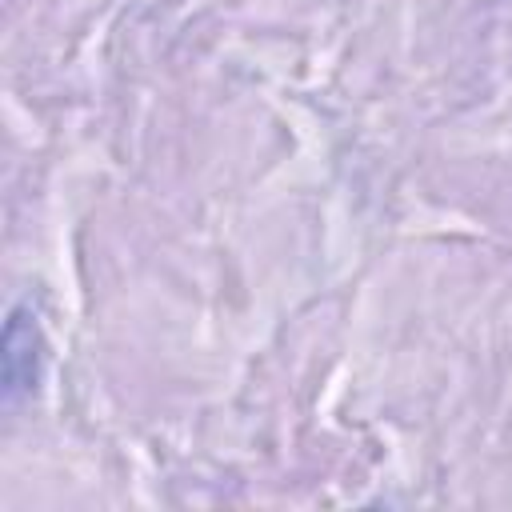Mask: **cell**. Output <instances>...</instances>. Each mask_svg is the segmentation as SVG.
Masks as SVG:
<instances>
[{
    "label": "cell",
    "instance_id": "obj_1",
    "mask_svg": "<svg viewBox=\"0 0 512 512\" xmlns=\"http://www.w3.org/2000/svg\"><path fill=\"white\" fill-rule=\"evenodd\" d=\"M40 380V332L24 316V308L8 312L4 324V404L12 408Z\"/></svg>",
    "mask_w": 512,
    "mask_h": 512
}]
</instances>
